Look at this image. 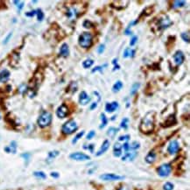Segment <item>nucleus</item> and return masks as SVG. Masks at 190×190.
Segmentation results:
<instances>
[{
	"instance_id": "nucleus-1",
	"label": "nucleus",
	"mask_w": 190,
	"mask_h": 190,
	"mask_svg": "<svg viewBox=\"0 0 190 190\" xmlns=\"http://www.w3.org/2000/svg\"><path fill=\"white\" fill-rule=\"evenodd\" d=\"M154 120H155V113L154 112H149L146 115V117L142 119L139 130L143 133L148 134L153 131L154 128Z\"/></svg>"
},
{
	"instance_id": "nucleus-2",
	"label": "nucleus",
	"mask_w": 190,
	"mask_h": 190,
	"mask_svg": "<svg viewBox=\"0 0 190 190\" xmlns=\"http://www.w3.org/2000/svg\"><path fill=\"white\" fill-rule=\"evenodd\" d=\"M79 45L83 48H88L93 43V36L90 32H84L79 36Z\"/></svg>"
},
{
	"instance_id": "nucleus-3",
	"label": "nucleus",
	"mask_w": 190,
	"mask_h": 190,
	"mask_svg": "<svg viewBox=\"0 0 190 190\" xmlns=\"http://www.w3.org/2000/svg\"><path fill=\"white\" fill-rule=\"evenodd\" d=\"M51 122H52V114L48 111H44L38 118V124L41 128H45L50 125Z\"/></svg>"
},
{
	"instance_id": "nucleus-4",
	"label": "nucleus",
	"mask_w": 190,
	"mask_h": 190,
	"mask_svg": "<svg viewBox=\"0 0 190 190\" xmlns=\"http://www.w3.org/2000/svg\"><path fill=\"white\" fill-rule=\"evenodd\" d=\"M78 126H77V124L75 123V121L71 119V120H68V122H66L62 127H61V132H63L64 134L66 135H69V134H72L74 132H75L77 130Z\"/></svg>"
},
{
	"instance_id": "nucleus-5",
	"label": "nucleus",
	"mask_w": 190,
	"mask_h": 190,
	"mask_svg": "<svg viewBox=\"0 0 190 190\" xmlns=\"http://www.w3.org/2000/svg\"><path fill=\"white\" fill-rule=\"evenodd\" d=\"M173 24V22L170 20V18L167 16H163L161 18H158L157 21V27L158 29L164 30L168 28L171 25Z\"/></svg>"
},
{
	"instance_id": "nucleus-6",
	"label": "nucleus",
	"mask_w": 190,
	"mask_h": 190,
	"mask_svg": "<svg viewBox=\"0 0 190 190\" xmlns=\"http://www.w3.org/2000/svg\"><path fill=\"white\" fill-rule=\"evenodd\" d=\"M172 167L170 164H163L160 166L157 169V173L161 177H167L171 174Z\"/></svg>"
},
{
	"instance_id": "nucleus-7",
	"label": "nucleus",
	"mask_w": 190,
	"mask_h": 190,
	"mask_svg": "<svg viewBox=\"0 0 190 190\" xmlns=\"http://www.w3.org/2000/svg\"><path fill=\"white\" fill-rule=\"evenodd\" d=\"M69 158L74 160V161H84L90 160V157H89L88 155L83 153V152H79L71 153V154L69 155Z\"/></svg>"
},
{
	"instance_id": "nucleus-8",
	"label": "nucleus",
	"mask_w": 190,
	"mask_h": 190,
	"mask_svg": "<svg viewBox=\"0 0 190 190\" xmlns=\"http://www.w3.org/2000/svg\"><path fill=\"white\" fill-rule=\"evenodd\" d=\"M102 180H106V181H112V180H123L124 179V176L117 175H114V174H104L102 175L99 177Z\"/></svg>"
},
{
	"instance_id": "nucleus-9",
	"label": "nucleus",
	"mask_w": 190,
	"mask_h": 190,
	"mask_svg": "<svg viewBox=\"0 0 190 190\" xmlns=\"http://www.w3.org/2000/svg\"><path fill=\"white\" fill-rule=\"evenodd\" d=\"M69 113V110L66 104H61L56 110V115L60 118H64L66 117Z\"/></svg>"
},
{
	"instance_id": "nucleus-10",
	"label": "nucleus",
	"mask_w": 190,
	"mask_h": 190,
	"mask_svg": "<svg viewBox=\"0 0 190 190\" xmlns=\"http://www.w3.org/2000/svg\"><path fill=\"white\" fill-rule=\"evenodd\" d=\"M173 58H174V61H175L176 66H180V65H181L184 62L185 55H184V54L181 51H177L175 54H174Z\"/></svg>"
},
{
	"instance_id": "nucleus-11",
	"label": "nucleus",
	"mask_w": 190,
	"mask_h": 190,
	"mask_svg": "<svg viewBox=\"0 0 190 190\" xmlns=\"http://www.w3.org/2000/svg\"><path fill=\"white\" fill-rule=\"evenodd\" d=\"M180 149V145L178 143L177 140H173L169 143L168 145V147H167V151L170 154H175L178 152Z\"/></svg>"
},
{
	"instance_id": "nucleus-12",
	"label": "nucleus",
	"mask_w": 190,
	"mask_h": 190,
	"mask_svg": "<svg viewBox=\"0 0 190 190\" xmlns=\"http://www.w3.org/2000/svg\"><path fill=\"white\" fill-rule=\"evenodd\" d=\"M118 107H119V104L116 101L112 102H107L106 105H105V110L109 113H112L115 110H117Z\"/></svg>"
},
{
	"instance_id": "nucleus-13",
	"label": "nucleus",
	"mask_w": 190,
	"mask_h": 190,
	"mask_svg": "<svg viewBox=\"0 0 190 190\" xmlns=\"http://www.w3.org/2000/svg\"><path fill=\"white\" fill-rule=\"evenodd\" d=\"M89 101H90V97H89L88 94L85 91L81 92V94L79 96V102H80V104L86 105V104H88V102H89Z\"/></svg>"
},
{
	"instance_id": "nucleus-14",
	"label": "nucleus",
	"mask_w": 190,
	"mask_h": 190,
	"mask_svg": "<svg viewBox=\"0 0 190 190\" xmlns=\"http://www.w3.org/2000/svg\"><path fill=\"white\" fill-rule=\"evenodd\" d=\"M110 148V141L109 140H104L102 143V146L100 147V149L98 150V152L96 153V156H101L104 152H106L108 151V149Z\"/></svg>"
},
{
	"instance_id": "nucleus-15",
	"label": "nucleus",
	"mask_w": 190,
	"mask_h": 190,
	"mask_svg": "<svg viewBox=\"0 0 190 190\" xmlns=\"http://www.w3.org/2000/svg\"><path fill=\"white\" fill-rule=\"evenodd\" d=\"M176 124V118L175 116L173 114V115H169L168 117H166V119L165 120L164 124H162L164 127H169L171 125H174Z\"/></svg>"
},
{
	"instance_id": "nucleus-16",
	"label": "nucleus",
	"mask_w": 190,
	"mask_h": 190,
	"mask_svg": "<svg viewBox=\"0 0 190 190\" xmlns=\"http://www.w3.org/2000/svg\"><path fill=\"white\" fill-rule=\"evenodd\" d=\"M60 55L62 57H68L69 55V47L67 43L61 45L60 48Z\"/></svg>"
},
{
	"instance_id": "nucleus-17",
	"label": "nucleus",
	"mask_w": 190,
	"mask_h": 190,
	"mask_svg": "<svg viewBox=\"0 0 190 190\" xmlns=\"http://www.w3.org/2000/svg\"><path fill=\"white\" fill-rule=\"evenodd\" d=\"M136 157H137V152H134V151H130V152H125V155L122 157V161H133Z\"/></svg>"
},
{
	"instance_id": "nucleus-18",
	"label": "nucleus",
	"mask_w": 190,
	"mask_h": 190,
	"mask_svg": "<svg viewBox=\"0 0 190 190\" xmlns=\"http://www.w3.org/2000/svg\"><path fill=\"white\" fill-rule=\"evenodd\" d=\"M11 74L7 69H4L0 72V82H5L9 80Z\"/></svg>"
},
{
	"instance_id": "nucleus-19",
	"label": "nucleus",
	"mask_w": 190,
	"mask_h": 190,
	"mask_svg": "<svg viewBox=\"0 0 190 190\" xmlns=\"http://www.w3.org/2000/svg\"><path fill=\"white\" fill-rule=\"evenodd\" d=\"M155 159H156V153H155L153 151H152V152H150L146 155V161L147 163H149V164H152V163L154 162Z\"/></svg>"
},
{
	"instance_id": "nucleus-20",
	"label": "nucleus",
	"mask_w": 190,
	"mask_h": 190,
	"mask_svg": "<svg viewBox=\"0 0 190 190\" xmlns=\"http://www.w3.org/2000/svg\"><path fill=\"white\" fill-rule=\"evenodd\" d=\"M122 145L119 143H116L114 145V156L116 157H120L122 155Z\"/></svg>"
},
{
	"instance_id": "nucleus-21",
	"label": "nucleus",
	"mask_w": 190,
	"mask_h": 190,
	"mask_svg": "<svg viewBox=\"0 0 190 190\" xmlns=\"http://www.w3.org/2000/svg\"><path fill=\"white\" fill-rule=\"evenodd\" d=\"M135 53H136V51H135V50H133V49H132V48H126V49L124 50V52L123 56H124V58L133 57V56L135 55Z\"/></svg>"
},
{
	"instance_id": "nucleus-22",
	"label": "nucleus",
	"mask_w": 190,
	"mask_h": 190,
	"mask_svg": "<svg viewBox=\"0 0 190 190\" xmlns=\"http://www.w3.org/2000/svg\"><path fill=\"white\" fill-rule=\"evenodd\" d=\"M123 82H121V81H117L116 82V83L113 85V87H112V91L114 92V93H117V92H119L120 90H121V88H123Z\"/></svg>"
},
{
	"instance_id": "nucleus-23",
	"label": "nucleus",
	"mask_w": 190,
	"mask_h": 190,
	"mask_svg": "<svg viewBox=\"0 0 190 190\" xmlns=\"http://www.w3.org/2000/svg\"><path fill=\"white\" fill-rule=\"evenodd\" d=\"M93 64H94V60L92 59H87L82 62V67L84 68H89L93 66Z\"/></svg>"
},
{
	"instance_id": "nucleus-24",
	"label": "nucleus",
	"mask_w": 190,
	"mask_h": 190,
	"mask_svg": "<svg viewBox=\"0 0 190 190\" xmlns=\"http://www.w3.org/2000/svg\"><path fill=\"white\" fill-rule=\"evenodd\" d=\"M117 132H118V129H117V128L110 127V128L108 130V132H107V135H108L109 137H110V138H114V137L117 135Z\"/></svg>"
},
{
	"instance_id": "nucleus-25",
	"label": "nucleus",
	"mask_w": 190,
	"mask_h": 190,
	"mask_svg": "<svg viewBox=\"0 0 190 190\" xmlns=\"http://www.w3.org/2000/svg\"><path fill=\"white\" fill-rule=\"evenodd\" d=\"M77 11L74 8H69L67 12V16L69 18H75L76 15H77Z\"/></svg>"
},
{
	"instance_id": "nucleus-26",
	"label": "nucleus",
	"mask_w": 190,
	"mask_h": 190,
	"mask_svg": "<svg viewBox=\"0 0 190 190\" xmlns=\"http://www.w3.org/2000/svg\"><path fill=\"white\" fill-rule=\"evenodd\" d=\"M101 120H102V124H101V125L99 126V128L100 129H103L106 125H107V124H108V118L106 117V116L102 113L101 114Z\"/></svg>"
},
{
	"instance_id": "nucleus-27",
	"label": "nucleus",
	"mask_w": 190,
	"mask_h": 190,
	"mask_svg": "<svg viewBox=\"0 0 190 190\" xmlns=\"http://www.w3.org/2000/svg\"><path fill=\"white\" fill-rule=\"evenodd\" d=\"M139 147H140V144H139V142H137V141H134L132 144H129V150L130 151H135V150L138 149Z\"/></svg>"
},
{
	"instance_id": "nucleus-28",
	"label": "nucleus",
	"mask_w": 190,
	"mask_h": 190,
	"mask_svg": "<svg viewBox=\"0 0 190 190\" xmlns=\"http://www.w3.org/2000/svg\"><path fill=\"white\" fill-rule=\"evenodd\" d=\"M186 2L185 1H175L173 3V8H180V7H183L185 6Z\"/></svg>"
},
{
	"instance_id": "nucleus-29",
	"label": "nucleus",
	"mask_w": 190,
	"mask_h": 190,
	"mask_svg": "<svg viewBox=\"0 0 190 190\" xmlns=\"http://www.w3.org/2000/svg\"><path fill=\"white\" fill-rule=\"evenodd\" d=\"M140 87V83H138V82H136V83H134L133 85H132V88H131V95L133 96V95H135L136 93H137V91L138 90V88Z\"/></svg>"
},
{
	"instance_id": "nucleus-30",
	"label": "nucleus",
	"mask_w": 190,
	"mask_h": 190,
	"mask_svg": "<svg viewBox=\"0 0 190 190\" xmlns=\"http://www.w3.org/2000/svg\"><path fill=\"white\" fill-rule=\"evenodd\" d=\"M128 124H129V119L127 117H124V118L122 119L121 124H120V126L123 129H127L128 128Z\"/></svg>"
},
{
	"instance_id": "nucleus-31",
	"label": "nucleus",
	"mask_w": 190,
	"mask_h": 190,
	"mask_svg": "<svg viewBox=\"0 0 190 190\" xmlns=\"http://www.w3.org/2000/svg\"><path fill=\"white\" fill-rule=\"evenodd\" d=\"M36 15H37V18H38L39 21H42L43 20V18H44V13H43V12L41 9L36 10Z\"/></svg>"
},
{
	"instance_id": "nucleus-32",
	"label": "nucleus",
	"mask_w": 190,
	"mask_h": 190,
	"mask_svg": "<svg viewBox=\"0 0 190 190\" xmlns=\"http://www.w3.org/2000/svg\"><path fill=\"white\" fill-rule=\"evenodd\" d=\"M180 37H181V39H182L185 42L189 43V32H182L181 35H180Z\"/></svg>"
},
{
	"instance_id": "nucleus-33",
	"label": "nucleus",
	"mask_w": 190,
	"mask_h": 190,
	"mask_svg": "<svg viewBox=\"0 0 190 190\" xmlns=\"http://www.w3.org/2000/svg\"><path fill=\"white\" fill-rule=\"evenodd\" d=\"M83 135H84V131H82L81 132H79V133H78V134L74 137V138L73 139L72 143H73V144H75V143H76V142H77V141H78V140H79V139H80V138H81Z\"/></svg>"
},
{
	"instance_id": "nucleus-34",
	"label": "nucleus",
	"mask_w": 190,
	"mask_h": 190,
	"mask_svg": "<svg viewBox=\"0 0 190 190\" xmlns=\"http://www.w3.org/2000/svg\"><path fill=\"white\" fill-rule=\"evenodd\" d=\"M33 175L35 176V177L41 178V179H46V175H45V173L41 172V171H39V172H34V173H33Z\"/></svg>"
},
{
	"instance_id": "nucleus-35",
	"label": "nucleus",
	"mask_w": 190,
	"mask_h": 190,
	"mask_svg": "<svg viewBox=\"0 0 190 190\" xmlns=\"http://www.w3.org/2000/svg\"><path fill=\"white\" fill-rule=\"evenodd\" d=\"M8 147H9L11 152H13V153H15V152H16V150H17V144H16L15 141H13V142L11 143L10 146H8Z\"/></svg>"
},
{
	"instance_id": "nucleus-36",
	"label": "nucleus",
	"mask_w": 190,
	"mask_h": 190,
	"mask_svg": "<svg viewBox=\"0 0 190 190\" xmlns=\"http://www.w3.org/2000/svg\"><path fill=\"white\" fill-rule=\"evenodd\" d=\"M82 26H83V27H85V28H91V27H93L94 24H93L91 21H89V20H85V21L82 23Z\"/></svg>"
},
{
	"instance_id": "nucleus-37",
	"label": "nucleus",
	"mask_w": 190,
	"mask_h": 190,
	"mask_svg": "<svg viewBox=\"0 0 190 190\" xmlns=\"http://www.w3.org/2000/svg\"><path fill=\"white\" fill-rule=\"evenodd\" d=\"M58 151H53V152H50L48 153V159H54L55 157H57L59 155Z\"/></svg>"
},
{
	"instance_id": "nucleus-38",
	"label": "nucleus",
	"mask_w": 190,
	"mask_h": 190,
	"mask_svg": "<svg viewBox=\"0 0 190 190\" xmlns=\"http://www.w3.org/2000/svg\"><path fill=\"white\" fill-rule=\"evenodd\" d=\"M163 189L164 190H174V185L171 182H166V183H165Z\"/></svg>"
},
{
	"instance_id": "nucleus-39",
	"label": "nucleus",
	"mask_w": 190,
	"mask_h": 190,
	"mask_svg": "<svg viewBox=\"0 0 190 190\" xmlns=\"http://www.w3.org/2000/svg\"><path fill=\"white\" fill-rule=\"evenodd\" d=\"M15 5L18 8V11H21L22 8L24 7V2H20V1H13Z\"/></svg>"
},
{
	"instance_id": "nucleus-40",
	"label": "nucleus",
	"mask_w": 190,
	"mask_h": 190,
	"mask_svg": "<svg viewBox=\"0 0 190 190\" xmlns=\"http://www.w3.org/2000/svg\"><path fill=\"white\" fill-rule=\"evenodd\" d=\"M131 136L130 135H124V136H120L118 138V140L119 141H128L130 139Z\"/></svg>"
},
{
	"instance_id": "nucleus-41",
	"label": "nucleus",
	"mask_w": 190,
	"mask_h": 190,
	"mask_svg": "<svg viewBox=\"0 0 190 190\" xmlns=\"http://www.w3.org/2000/svg\"><path fill=\"white\" fill-rule=\"evenodd\" d=\"M107 65L105 64V65H103V66H97V67H96V68H94L93 69H92V73H95V72H96V71H102V68H104V67H106Z\"/></svg>"
},
{
	"instance_id": "nucleus-42",
	"label": "nucleus",
	"mask_w": 190,
	"mask_h": 190,
	"mask_svg": "<svg viewBox=\"0 0 190 190\" xmlns=\"http://www.w3.org/2000/svg\"><path fill=\"white\" fill-rule=\"evenodd\" d=\"M95 136H96V132H95V131H90V132L88 133V135H87V139H88V140H90V139H92Z\"/></svg>"
},
{
	"instance_id": "nucleus-43",
	"label": "nucleus",
	"mask_w": 190,
	"mask_h": 190,
	"mask_svg": "<svg viewBox=\"0 0 190 190\" xmlns=\"http://www.w3.org/2000/svg\"><path fill=\"white\" fill-rule=\"evenodd\" d=\"M137 41H138V37L137 36H133L132 39H131V41H130V46H134V45L137 43Z\"/></svg>"
},
{
	"instance_id": "nucleus-44",
	"label": "nucleus",
	"mask_w": 190,
	"mask_h": 190,
	"mask_svg": "<svg viewBox=\"0 0 190 190\" xmlns=\"http://www.w3.org/2000/svg\"><path fill=\"white\" fill-rule=\"evenodd\" d=\"M104 50H105V46H104V45H101V46L98 47L97 52H98V54H102V53L104 52Z\"/></svg>"
},
{
	"instance_id": "nucleus-45",
	"label": "nucleus",
	"mask_w": 190,
	"mask_h": 190,
	"mask_svg": "<svg viewBox=\"0 0 190 190\" xmlns=\"http://www.w3.org/2000/svg\"><path fill=\"white\" fill-rule=\"evenodd\" d=\"M12 35H13V33H12V32H10V33H9V34L7 35V37L5 38V40L4 41V42H3V43H4V44H7V42H8V41H10L11 37H12Z\"/></svg>"
},
{
	"instance_id": "nucleus-46",
	"label": "nucleus",
	"mask_w": 190,
	"mask_h": 190,
	"mask_svg": "<svg viewBox=\"0 0 190 190\" xmlns=\"http://www.w3.org/2000/svg\"><path fill=\"white\" fill-rule=\"evenodd\" d=\"M35 14H36V11H32L30 13H27L26 16H27V17H33Z\"/></svg>"
},
{
	"instance_id": "nucleus-47",
	"label": "nucleus",
	"mask_w": 190,
	"mask_h": 190,
	"mask_svg": "<svg viewBox=\"0 0 190 190\" xmlns=\"http://www.w3.org/2000/svg\"><path fill=\"white\" fill-rule=\"evenodd\" d=\"M96 106H97V102H93V103L91 104V106H90V110H95V109L96 108Z\"/></svg>"
},
{
	"instance_id": "nucleus-48",
	"label": "nucleus",
	"mask_w": 190,
	"mask_h": 190,
	"mask_svg": "<svg viewBox=\"0 0 190 190\" xmlns=\"http://www.w3.org/2000/svg\"><path fill=\"white\" fill-rule=\"evenodd\" d=\"M51 176L54 177V178H58L59 174L58 173H56V172H53V173H51Z\"/></svg>"
},
{
	"instance_id": "nucleus-49",
	"label": "nucleus",
	"mask_w": 190,
	"mask_h": 190,
	"mask_svg": "<svg viewBox=\"0 0 190 190\" xmlns=\"http://www.w3.org/2000/svg\"><path fill=\"white\" fill-rule=\"evenodd\" d=\"M93 147H94V145H90L89 146H88V147H85V148H87V149H88L91 152H93Z\"/></svg>"
},
{
	"instance_id": "nucleus-50",
	"label": "nucleus",
	"mask_w": 190,
	"mask_h": 190,
	"mask_svg": "<svg viewBox=\"0 0 190 190\" xmlns=\"http://www.w3.org/2000/svg\"><path fill=\"white\" fill-rule=\"evenodd\" d=\"M129 29H130V27H129L127 29L125 30V34H126V35H129V34H131V33H132L131 30H129Z\"/></svg>"
},
{
	"instance_id": "nucleus-51",
	"label": "nucleus",
	"mask_w": 190,
	"mask_h": 190,
	"mask_svg": "<svg viewBox=\"0 0 190 190\" xmlns=\"http://www.w3.org/2000/svg\"><path fill=\"white\" fill-rule=\"evenodd\" d=\"M120 68V66L119 65H117V64H116L115 66H114V68H113V71H115L116 69H119Z\"/></svg>"
},
{
	"instance_id": "nucleus-52",
	"label": "nucleus",
	"mask_w": 190,
	"mask_h": 190,
	"mask_svg": "<svg viewBox=\"0 0 190 190\" xmlns=\"http://www.w3.org/2000/svg\"><path fill=\"white\" fill-rule=\"evenodd\" d=\"M117 59H114V60H113V61H112V63H113L114 65H116V64H117Z\"/></svg>"
},
{
	"instance_id": "nucleus-53",
	"label": "nucleus",
	"mask_w": 190,
	"mask_h": 190,
	"mask_svg": "<svg viewBox=\"0 0 190 190\" xmlns=\"http://www.w3.org/2000/svg\"><path fill=\"white\" fill-rule=\"evenodd\" d=\"M118 190H124V189H118Z\"/></svg>"
}]
</instances>
